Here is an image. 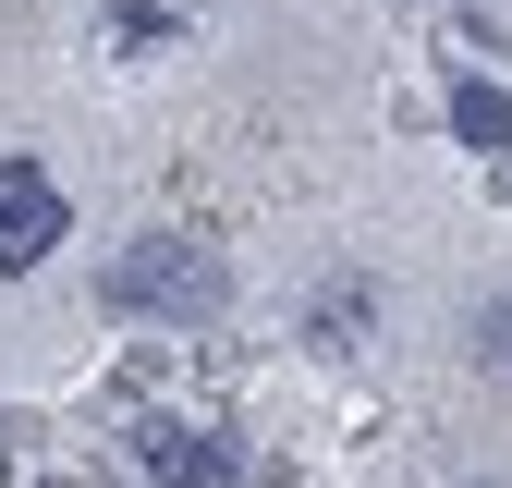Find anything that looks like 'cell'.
<instances>
[{
	"instance_id": "1",
	"label": "cell",
	"mask_w": 512,
	"mask_h": 488,
	"mask_svg": "<svg viewBox=\"0 0 512 488\" xmlns=\"http://www.w3.org/2000/svg\"><path fill=\"white\" fill-rule=\"evenodd\" d=\"M98 293L122 305V318H220V305H232V269H220V244H196V232H135L98 269Z\"/></svg>"
},
{
	"instance_id": "4",
	"label": "cell",
	"mask_w": 512,
	"mask_h": 488,
	"mask_svg": "<svg viewBox=\"0 0 512 488\" xmlns=\"http://www.w3.org/2000/svg\"><path fill=\"white\" fill-rule=\"evenodd\" d=\"M439 122H452L476 159H512V86H488V74H439Z\"/></svg>"
},
{
	"instance_id": "6",
	"label": "cell",
	"mask_w": 512,
	"mask_h": 488,
	"mask_svg": "<svg viewBox=\"0 0 512 488\" xmlns=\"http://www.w3.org/2000/svg\"><path fill=\"white\" fill-rule=\"evenodd\" d=\"M476 354H488V366H512V293H500L488 318H476Z\"/></svg>"
},
{
	"instance_id": "3",
	"label": "cell",
	"mask_w": 512,
	"mask_h": 488,
	"mask_svg": "<svg viewBox=\"0 0 512 488\" xmlns=\"http://www.w3.org/2000/svg\"><path fill=\"white\" fill-rule=\"evenodd\" d=\"M135 464H147L159 488H232V452L208 440V427H183V415H147V427H135Z\"/></svg>"
},
{
	"instance_id": "5",
	"label": "cell",
	"mask_w": 512,
	"mask_h": 488,
	"mask_svg": "<svg viewBox=\"0 0 512 488\" xmlns=\"http://www.w3.org/2000/svg\"><path fill=\"white\" fill-rule=\"evenodd\" d=\"M366 330H378V281H366V269H342V281L305 293V342H317V354H354Z\"/></svg>"
},
{
	"instance_id": "2",
	"label": "cell",
	"mask_w": 512,
	"mask_h": 488,
	"mask_svg": "<svg viewBox=\"0 0 512 488\" xmlns=\"http://www.w3.org/2000/svg\"><path fill=\"white\" fill-rule=\"evenodd\" d=\"M61 232H74V196H61L49 159H0V281H25L61 257Z\"/></svg>"
}]
</instances>
